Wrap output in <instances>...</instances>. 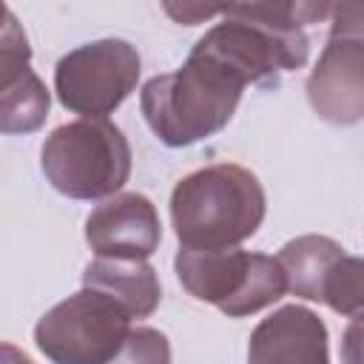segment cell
<instances>
[{
    "instance_id": "ba28073f",
    "label": "cell",
    "mask_w": 364,
    "mask_h": 364,
    "mask_svg": "<svg viewBox=\"0 0 364 364\" xmlns=\"http://www.w3.org/2000/svg\"><path fill=\"white\" fill-rule=\"evenodd\" d=\"M276 262L282 264L284 284L293 296L327 304L330 310L358 318L364 304V264L358 256L344 253V247L318 233H304L290 239Z\"/></svg>"
},
{
    "instance_id": "9a60e30c",
    "label": "cell",
    "mask_w": 364,
    "mask_h": 364,
    "mask_svg": "<svg viewBox=\"0 0 364 364\" xmlns=\"http://www.w3.org/2000/svg\"><path fill=\"white\" fill-rule=\"evenodd\" d=\"M165 11L176 20V23H185V26H196L213 14H219V6H199V3H182V6H165Z\"/></svg>"
},
{
    "instance_id": "8992f818",
    "label": "cell",
    "mask_w": 364,
    "mask_h": 364,
    "mask_svg": "<svg viewBox=\"0 0 364 364\" xmlns=\"http://www.w3.org/2000/svg\"><path fill=\"white\" fill-rule=\"evenodd\" d=\"M142 60L136 46L119 37L82 43L54 65V91L63 108L85 119H105L136 88Z\"/></svg>"
},
{
    "instance_id": "5bb4252c",
    "label": "cell",
    "mask_w": 364,
    "mask_h": 364,
    "mask_svg": "<svg viewBox=\"0 0 364 364\" xmlns=\"http://www.w3.org/2000/svg\"><path fill=\"white\" fill-rule=\"evenodd\" d=\"M108 364H171V341L156 327L136 324Z\"/></svg>"
},
{
    "instance_id": "3957f363",
    "label": "cell",
    "mask_w": 364,
    "mask_h": 364,
    "mask_svg": "<svg viewBox=\"0 0 364 364\" xmlns=\"http://www.w3.org/2000/svg\"><path fill=\"white\" fill-rule=\"evenodd\" d=\"M40 168L68 199H108L131 176V145L111 119H74L54 128L40 148Z\"/></svg>"
},
{
    "instance_id": "52a82bcc",
    "label": "cell",
    "mask_w": 364,
    "mask_h": 364,
    "mask_svg": "<svg viewBox=\"0 0 364 364\" xmlns=\"http://www.w3.org/2000/svg\"><path fill=\"white\" fill-rule=\"evenodd\" d=\"M364 9L358 3L333 6L327 46L307 77L313 111L333 125H355L364 117Z\"/></svg>"
},
{
    "instance_id": "5b68a950",
    "label": "cell",
    "mask_w": 364,
    "mask_h": 364,
    "mask_svg": "<svg viewBox=\"0 0 364 364\" xmlns=\"http://www.w3.org/2000/svg\"><path fill=\"white\" fill-rule=\"evenodd\" d=\"M131 330V316L97 290H77L46 310L34 327L51 364H108Z\"/></svg>"
},
{
    "instance_id": "2e32d148",
    "label": "cell",
    "mask_w": 364,
    "mask_h": 364,
    "mask_svg": "<svg viewBox=\"0 0 364 364\" xmlns=\"http://www.w3.org/2000/svg\"><path fill=\"white\" fill-rule=\"evenodd\" d=\"M0 364H34L20 347L9 344V341H0Z\"/></svg>"
},
{
    "instance_id": "9c48e42d",
    "label": "cell",
    "mask_w": 364,
    "mask_h": 364,
    "mask_svg": "<svg viewBox=\"0 0 364 364\" xmlns=\"http://www.w3.org/2000/svg\"><path fill=\"white\" fill-rule=\"evenodd\" d=\"M162 239L156 205L145 193H114L85 219V242L97 259L145 262Z\"/></svg>"
},
{
    "instance_id": "277c9868",
    "label": "cell",
    "mask_w": 364,
    "mask_h": 364,
    "mask_svg": "<svg viewBox=\"0 0 364 364\" xmlns=\"http://www.w3.org/2000/svg\"><path fill=\"white\" fill-rule=\"evenodd\" d=\"M173 270L179 284L205 304H213L228 318L253 316L287 290L276 256L250 253L242 247L225 250H176Z\"/></svg>"
},
{
    "instance_id": "6da1fadb",
    "label": "cell",
    "mask_w": 364,
    "mask_h": 364,
    "mask_svg": "<svg viewBox=\"0 0 364 364\" xmlns=\"http://www.w3.org/2000/svg\"><path fill=\"white\" fill-rule=\"evenodd\" d=\"M247 82L222 60L193 43L182 68L151 77L139 91L148 128L168 148H185L222 131L242 100Z\"/></svg>"
},
{
    "instance_id": "7a4b0ae2",
    "label": "cell",
    "mask_w": 364,
    "mask_h": 364,
    "mask_svg": "<svg viewBox=\"0 0 364 364\" xmlns=\"http://www.w3.org/2000/svg\"><path fill=\"white\" fill-rule=\"evenodd\" d=\"M267 196L259 176L236 162L205 165L171 193V222L185 250L239 247L264 222Z\"/></svg>"
},
{
    "instance_id": "7c38bea8",
    "label": "cell",
    "mask_w": 364,
    "mask_h": 364,
    "mask_svg": "<svg viewBox=\"0 0 364 364\" xmlns=\"http://www.w3.org/2000/svg\"><path fill=\"white\" fill-rule=\"evenodd\" d=\"M51 108L46 82L28 68L17 82L0 91V134H31L43 128Z\"/></svg>"
},
{
    "instance_id": "8fae6325",
    "label": "cell",
    "mask_w": 364,
    "mask_h": 364,
    "mask_svg": "<svg viewBox=\"0 0 364 364\" xmlns=\"http://www.w3.org/2000/svg\"><path fill=\"white\" fill-rule=\"evenodd\" d=\"M82 287L108 296L114 304H119L131 316V321L148 318L162 301L156 270L148 262H134V259L88 262L82 270Z\"/></svg>"
},
{
    "instance_id": "30bf717a",
    "label": "cell",
    "mask_w": 364,
    "mask_h": 364,
    "mask_svg": "<svg viewBox=\"0 0 364 364\" xmlns=\"http://www.w3.org/2000/svg\"><path fill=\"white\" fill-rule=\"evenodd\" d=\"M327 341L318 313L301 304H284L253 327L247 364H330Z\"/></svg>"
},
{
    "instance_id": "4fadbf2b",
    "label": "cell",
    "mask_w": 364,
    "mask_h": 364,
    "mask_svg": "<svg viewBox=\"0 0 364 364\" xmlns=\"http://www.w3.org/2000/svg\"><path fill=\"white\" fill-rule=\"evenodd\" d=\"M31 63V46L26 37L23 23L14 17V11L0 3V91L17 82Z\"/></svg>"
}]
</instances>
